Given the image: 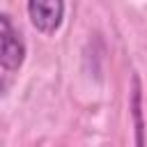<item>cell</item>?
<instances>
[{
	"label": "cell",
	"mask_w": 147,
	"mask_h": 147,
	"mask_svg": "<svg viewBox=\"0 0 147 147\" xmlns=\"http://www.w3.org/2000/svg\"><path fill=\"white\" fill-rule=\"evenodd\" d=\"M25 60V44L11 21L0 14V64L7 71H18Z\"/></svg>",
	"instance_id": "cell-1"
},
{
	"label": "cell",
	"mask_w": 147,
	"mask_h": 147,
	"mask_svg": "<svg viewBox=\"0 0 147 147\" xmlns=\"http://www.w3.org/2000/svg\"><path fill=\"white\" fill-rule=\"evenodd\" d=\"M28 16L34 30L53 34L64 18V0H28Z\"/></svg>",
	"instance_id": "cell-2"
}]
</instances>
